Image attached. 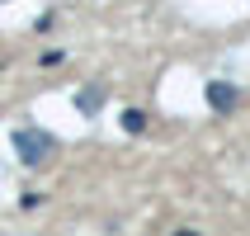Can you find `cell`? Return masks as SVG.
<instances>
[{"label":"cell","mask_w":250,"mask_h":236,"mask_svg":"<svg viewBox=\"0 0 250 236\" xmlns=\"http://www.w3.org/2000/svg\"><path fill=\"white\" fill-rule=\"evenodd\" d=\"M236 85H227V81H208V109L212 113H231L236 109Z\"/></svg>","instance_id":"2"},{"label":"cell","mask_w":250,"mask_h":236,"mask_svg":"<svg viewBox=\"0 0 250 236\" xmlns=\"http://www.w3.org/2000/svg\"><path fill=\"white\" fill-rule=\"evenodd\" d=\"M14 151H19L24 166H42V161L57 151V142L47 137V132H38V128H19V132H14Z\"/></svg>","instance_id":"1"},{"label":"cell","mask_w":250,"mask_h":236,"mask_svg":"<svg viewBox=\"0 0 250 236\" xmlns=\"http://www.w3.org/2000/svg\"><path fill=\"white\" fill-rule=\"evenodd\" d=\"M99 104H104V90H99V85H90V90H81V95H76V109H81L85 118H95Z\"/></svg>","instance_id":"3"},{"label":"cell","mask_w":250,"mask_h":236,"mask_svg":"<svg viewBox=\"0 0 250 236\" xmlns=\"http://www.w3.org/2000/svg\"><path fill=\"white\" fill-rule=\"evenodd\" d=\"M175 236H198V232H175Z\"/></svg>","instance_id":"5"},{"label":"cell","mask_w":250,"mask_h":236,"mask_svg":"<svg viewBox=\"0 0 250 236\" xmlns=\"http://www.w3.org/2000/svg\"><path fill=\"white\" fill-rule=\"evenodd\" d=\"M123 128L132 132V137H137V132H146V113H142V109H127V113H123Z\"/></svg>","instance_id":"4"}]
</instances>
